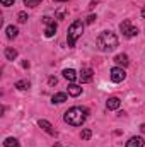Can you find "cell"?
I'll use <instances>...</instances> for the list:
<instances>
[{
  "label": "cell",
  "mask_w": 145,
  "mask_h": 147,
  "mask_svg": "<svg viewBox=\"0 0 145 147\" xmlns=\"http://www.w3.org/2000/svg\"><path fill=\"white\" fill-rule=\"evenodd\" d=\"M94 21H96V16H89V17H87V22H89V24H92Z\"/></svg>",
  "instance_id": "cell-25"
},
{
  "label": "cell",
  "mask_w": 145,
  "mask_h": 147,
  "mask_svg": "<svg viewBox=\"0 0 145 147\" xmlns=\"http://www.w3.org/2000/svg\"><path fill=\"white\" fill-rule=\"evenodd\" d=\"M55 2H67V0H55Z\"/></svg>",
  "instance_id": "cell-27"
},
{
  "label": "cell",
  "mask_w": 145,
  "mask_h": 147,
  "mask_svg": "<svg viewBox=\"0 0 145 147\" xmlns=\"http://www.w3.org/2000/svg\"><path fill=\"white\" fill-rule=\"evenodd\" d=\"M15 87L21 89V91H24V89H29L31 87V82L29 80H17L15 82Z\"/></svg>",
  "instance_id": "cell-18"
},
{
  "label": "cell",
  "mask_w": 145,
  "mask_h": 147,
  "mask_svg": "<svg viewBox=\"0 0 145 147\" xmlns=\"http://www.w3.org/2000/svg\"><path fill=\"white\" fill-rule=\"evenodd\" d=\"M5 58H7V60H15V58H17V50H14V48H5Z\"/></svg>",
  "instance_id": "cell-17"
},
{
  "label": "cell",
  "mask_w": 145,
  "mask_h": 147,
  "mask_svg": "<svg viewBox=\"0 0 145 147\" xmlns=\"http://www.w3.org/2000/svg\"><path fill=\"white\" fill-rule=\"evenodd\" d=\"M48 84H50V86L56 84V77H50V79H48Z\"/></svg>",
  "instance_id": "cell-24"
},
{
  "label": "cell",
  "mask_w": 145,
  "mask_h": 147,
  "mask_svg": "<svg viewBox=\"0 0 145 147\" xmlns=\"http://www.w3.org/2000/svg\"><path fill=\"white\" fill-rule=\"evenodd\" d=\"M65 16H67V9L65 7H60L56 10V19H65Z\"/></svg>",
  "instance_id": "cell-20"
},
{
  "label": "cell",
  "mask_w": 145,
  "mask_h": 147,
  "mask_svg": "<svg viewBox=\"0 0 145 147\" xmlns=\"http://www.w3.org/2000/svg\"><path fill=\"white\" fill-rule=\"evenodd\" d=\"M17 21H19V22H26V21H28V14H26V12H19V14H17Z\"/></svg>",
  "instance_id": "cell-22"
},
{
  "label": "cell",
  "mask_w": 145,
  "mask_h": 147,
  "mask_svg": "<svg viewBox=\"0 0 145 147\" xmlns=\"http://www.w3.org/2000/svg\"><path fill=\"white\" fill-rule=\"evenodd\" d=\"M67 101V94L65 92H56V94H53V98H51V103L55 105H62V103H65Z\"/></svg>",
  "instance_id": "cell-11"
},
{
  "label": "cell",
  "mask_w": 145,
  "mask_h": 147,
  "mask_svg": "<svg viewBox=\"0 0 145 147\" xmlns=\"http://www.w3.org/2000/svg\"><path fill=\"white\" fill-rule=\"evenodd\" d=\"M82 33H84V22L82 21H73L72 24H70V28H68V33H67V41H68V46L73 48L75 46V43H77V39L82 36Z\"/></svg>",
  "instance_id": "cell-3"
},
{
  "label": "cell",
  "mask_w": 145,
  "mask_h": 147,
  "mask_svg": "<svg viewBox=\"0 0 145 147\" xmlns=\"http://www.w3.org/2000/svg\"><path fill=\"white\" fill-rule=\"evenodd\" d=\"M87 115H89V110H87V108L73 106V108H70L68 111H65L63 120H65L68 125H72V127H82V123L85 121Z\"/></svg>",
  "instance_id": "cell-1"
},
{
  "label": "cell",
  "mask_w": 145,
  "mask_h": 147,
  "mask_svg": "<svg viewBox=\"0 0 145 147\" xmlns=\"http://www.w3.org/2000/svg\"><path fill=\"white\" fill-rule=\"evenodd\" d=\"M43 22L46 24V29H44V36L46 38H51L55 33H56V22L51 19V17H48V16H44L43 17Z\"/></svg>",
  "instance_id": "cell-5"
},
{
  "label": "cell",
  "mask_w": 145,
  "mask_h": 147,
  "mask_svg": "<svg viewBox=\"0 0 145 147\" xmlns=\"http://www.w3.org/2000/svg\"><path fill=\"white\" fill-rule=\"evenodd\" d=\"M79 77H80V80H82V82H91V80H92V77H94V70H92V69H89V67H85V69H82V70H80Z\"/></svg>",
  "instance_id": "cell-7"
},
{
  "label": "cell",
  "mask_w": 145,
  "mask_h": 147,
  "mask_svg": "<svg viewBox=\"0 0 145 147\" xmlns=\"http://www.w3.org/2000/svg\"><path fill=\"white\" fill-rule=\"evenodd\" d=\"M97 46L101 51H113L118 46V38L111 31H103L97 36Z\"/></svg>",
  "instance_id": "cell-2"
},
{
  "label": "cell",
  "mask_w": 145,
  "mask_h": 147,
  "mask_svg": "<svg viewBox=\"0 0 145 147\" xmlns=\"http://www.w3.org/2000/svg\"><path fill=\"white\" fill-rule=\"evenodd\" d=\"M68 94L73 96V98H75V96H80V94H82V87L77 86V84H70V86H68Z\"/></svg>",
  "instance_id": "cell-13"
},
{
  "label": "cell",
  "mask_w": 145,
  "mask_h": 147,
  "mask_svg": "<svg viewBox=\"0 0 145 147\" xmlns=\"http://www.w3.org/2000/svg\"><path fill=\"white\" fill-rule=\"evenodd\" d=\"M109 77H111L113 82H123L125 77H126V74H125V70H123L121 67H113V69L109 70Z\"/></svg>",
  "instance_id": "cell-6"
},
{
  "label": "cell",
  "mask_w": 145,
  "mask_h": 147,
  "mask_svg": "<svg viewBox=\"0 0 145 147\" xmlns=\"http://www.w3.org/2000/svg\"><path fill=\"white\" fill-rule=\"evenodd\" d=\"M63 77H65L67 80L73 82V80L77 79V72H75L73 69H65V70H63Z\"/></svg>",
  "instance_id": "cell-14"
},
{
  "label": "cell",
  "mask_w": 145,
  "mask_h": 147,
  "mask_svg": "<svg viewBox=\"0 0 145 147\" xmlns=\"http://www.w3.org/2000/svg\"><path fill=\"white\" fill-rule=\"evenodd\" d=\"M144 139L142 137H132L128 142H126V147H144Z\"/></svg>",
  "instance_id": "cell-10"
},
{
  "label": "cell",
  "mask_w": 145,
  "mask_h": 147,
  "mask_svg": "<svg viewBox=\"0 0 145 147\" xmlns=\"http://www.w3.org/2000/svg\"><path fill=\"white\" fill-rule=\"evenodd\" d=\"M119 29H121L123 36H126V38H133V36L138 34V29L132 24V21H123V22L119 24Z\"/></svg>",
  "instance_id": "cell-4"
},
{
  "label": "cell",
  "mask_w": 145,
  "mask_h": 147,
  "mask_svg": "<svg viewBox=\"0 0 145 147\" xmlns=\"http://www.w3.org/2000/svg\"><path fill=\"white\" fill-rule=\"evenodd\" d=\"M119 105H121V101H119V98H116V96L109 98L108 101H106V108H108V110H118Z\"/></svg>",
  "instance_id": "cell-9"
},
{
  "label": "cell",
  "mask_w": 145,
  "mask_h": 147,
  "mask_svg": "<svg viewBox=\"0 0 145 147\" xmlns=\"http://www.w3.org/2000/svg\"><path fill=\"white\" fill-rule=\"evenodd\" d=\"M3 147H21V144H19L17 139H14V137H7V139L3 140Z\"/></svg>",
  "instance_id": "cell-15"
},
{
  "label": "cell",
  "mask_w": 145,
  "mask_h": 147,
  "mask_svg": "<svg viewBox=\"0 0 145 147\" xmlns=\"http://www.w3.org/2000/svg\"><path fill=\"white\" fill-rule=\"evenodd\" d=\"M142 17H145V9H142Z\"/></svg>",
  "instance_id": "cell-26"
},
{
  "label": "cell",
  "mask_w": 145,
  "mask_h": 147,
  "mask_svg": "<svg viewBox=\"0 0 145 147\" xmlns=\"http://www.w3.org/2000/svg\"><path fill=\"white\" fill-rule=\"evenodd\" d=\"M38 125H39L46 134H50V135H56V130L53 128V125H51L50 121H46V120H39V121H38Z\"/></svg>",
  "instance_id": "cell-8"
},
{
  "label": "cell",
  "mask_w": 145,
  "mask_h": 147,
  "mask_svg": "<svg viewBox=\"0 0 145 147\" xmlns=\"http://www.w3.org/2000/svg\"><path fill=\"white\" fill-rule=\"evenodd\" d=\"M114 62L118 63V65H121V67H126L130 62H128V57L125 55V53H119V55H116L114 57Z\"/></svg>",
  "instance_id": "cell-12"
},
{
  "label": "cell",
  "mask_w": 145,
  "mask_h": 147,
  "mask_svg": "<svg viewBox=\"0 0 145 147\" xmlns=\"http://www.w3.org/2000/svg\"><path fill=\"white\" fill-rule=\"evenodd\" d=\"M5 33H7V38H9V39H14V38L17 36V33H19V31H17V28H15V26H7Z\"/></svg>",
  "instance_id": "cell-16"
},
{
  "label": "cell",
  "mask_w": 145,
  "mask_h": 147,
  "mask_svg": "<svg viewBox=\"0 0 145 147\" xmlns=\"http://www.w3.org/2000/svg\"><path fill=\"white\" fill-rule=\"evenodd\" d=\"M91 137H92V132H91L89 128H84L82 134H80V139H82V140H89Z\"/></svg>",
  "instance_id": "cell-19"
},
{
  "label": "cell",
  "mask_w": 145,
  "mask_h": 147,
  "mask_svg": "<svg viewBox=\"0 0 145 147\" xmlns=\"http://www.w3.org/2000/svg\"><path fill=\"white\" fill-rule=\"evenodd\" d=\"M24 3L28 5V7H36L41 3V0H24Z\"/></svg>",
  "instance_id": "cell-21"
},
{
  "label": "cell",
  "mask_w": 145,
  "mask_h": 147,
  "mask_svg": "<svg viewBox=\"0 0 145 147\" xmlns=\"http://www.w3.org/2000/svg\"><path fill=\"white\" fill-rule=\"evenodd\" d=\"M2 2V5H5V7H10V5H14V0H0Z\"/></svg>",
  "instance_id": "cell-23"
}]
</instances>
